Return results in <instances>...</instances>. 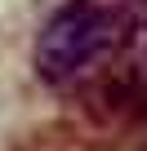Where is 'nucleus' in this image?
<instances>
[{"mask_svg":"<svg viewBox=\"0 0 147 151\" xmlns=\"http://www.w3.org/2000/svg\"><path fill=\"white\" fill-rule=\"evenodd\" d=\"M134 22L120 0H67L49 14L36 40V76L49 85H67L85 76L98 58L129 40Z\"/></svg>","mask_w":147,"mask_h":151,"instance_id":"obj_1","label":"nucleus"},{"mask_svg":"<svg viewBox=\"0 0 147 151\" xmlns=\"http://www.w3.org/2000/svg\"><path fill=\"white\" fill-rule=\"evenodd\" d=\"M125 53H129V76L147 80V22H134V31L125 40Z\"/></svg>","mask_w":147,"mask_h":151,"instance_id":"obj_2","label":"nucleus"}]
</instances>
